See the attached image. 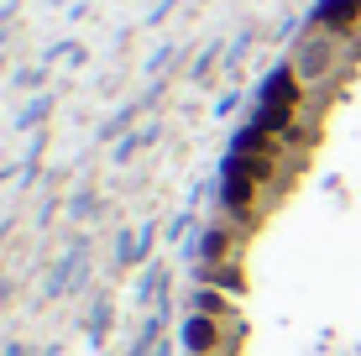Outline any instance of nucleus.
<instances>
[{"instance_id": "1", "label": "nucleus", "mask_w": 361, "mask_h": 356, "mask_svg": "<svg viewBox=\"0 0 361 356\" xmlns=\"http://www.w3.org/2000/svg\"><path fill=\"white\" fill-rule=\"evenodd\" d=\"M226 200L235 204V210H241V204L252 200V168H235V173L226 178Z\"/></svg>"}, {"instance_id": "2", "label": "nucleus", "mask_w": 361, "mask_h": 356, "mask_svg": "<svg viewBox=\"0 0 361 356\" xmlns=\"http://www.w3.org/2000/svg\"><path fill=\"white\" fill-rule=\"evenodd\" d=\"M183 340H189L194 351H209V346H215V325H209V320H189V330H183Z\"/></svg>"}, {"instance_id": "3", "label": "nucleus", "mask_w": 361, "mask_h": 356, "mask_svg": "<svg viewBox=\"0 0 361 356\" xmlns=\"http://www.w3.org/2000/svg\"><path fill=\"white\" fill-rule=\"evenodd\" d=\"M361 11V0H330L325 11H319V21H330V27H341V21H351Z\"/></svg>"}, {"instance_id": "4", "label": "nucleus", "mask_w": 361, "mask_h": 356, "mask_svg": "<svg viewBox=\"0 0 361 356\" xmlns=\"http://www.w3.org/2000/svg\"><path fill=\"white\" fill-rule=\"evenodd\" d=\"M288 126V105H267L262 110V131H283Z\"/></svg>"}]
</instances>
